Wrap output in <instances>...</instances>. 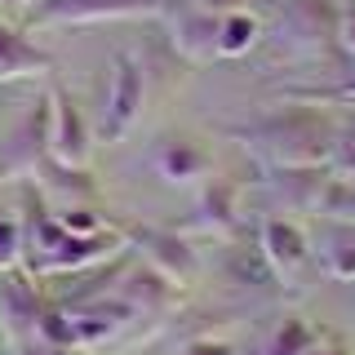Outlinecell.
<instances>
[{
    "label": "cell",
    "instance_id": "22",
    "mask_svg": "<svg viewBox=\"0 0 355 355\" xmlns=\"http://www.w3.org/2000/svg\"><path fill=\"white\" fill-rule=\"evenodd\" d=\"M22 262V222L0 218V271Z\"/></svg>",
    "mask_w": 355,
    "mask_h": 355
},
{
    "label": "cell",
    "instance_id": "2",
    "mask_svg": "<svg viewBox=\"0 0 355 355\" xmlns=\"http://www.w3.org/2000/svg\"><path fill=\"white\" fill-rule=\"evenodd\" d=\"M227 138L244 142L266 169H297V164H329L338 151V125L320 107L297 103L288 111H266L249 125H222Z\"/></svg>",
    "mask_w": 355,
    "mask_h": 355
},
{
    "label": "cell",
    "instance_id": "7",
    "mask_svg": "<svg viewBox=\"0 0 355 355\" xmlns=\"http://www.w3.org/2000/svg\"><path fill=\"white\" fill-rule=\"evenodd\" d=\"M120 236L133 253H142V262L155 266L160 275H169L173 284H191L200 275V258L191 249V240L173 227H129V222H116Z\"/></svg>",
    "mask_w": 355,
    "mask_h": 355
},
{
    "label": "cell",
    "instance_id": "6",
    "mask_svg": "<svg viewBox=\"0 0 355 355\" xmlns=\"http://www.w3.org/2000/svg\"><path fill=\"white\" fill-rule=\"evenodd\" d=\"M27 27H76L107 18H160V0H22Z\"/></svg>",
    "mask_w": 355,
    "mask_h": 355
},
{
    "label": "cell",
    "instance_id": "15",
    "mask_svg": "<svg viewBox=\"0 0 355 355\" xmlns=\"http://www.w3.org/2000/svg\"><path fill=\"white\" fill-rule=\"evenodd\" d=\"M53 58L49 49H40L36 40L22 36V27H9V22H0V85L9 80H27V76H53Z\"/></svg>",
    "mask_w": 355,
    "mask_h": 355
},
{
    "label": "cell",
    "instance_id": "18",
    "mask_svg": "<svg viewBox=\"0 0 355 355\" xmlns=\"http://www.w3.org/2000/svg\"><path fill=\"white\" fill-rule=\"evenodd\" d=\"M258 40H262V22L253 14H244V9H227V14H222L218 58H240V53H249Z\"/></svg>",
    "mask_w": 355,
    "mask_h": 355
},
{
    "label": "cell",
    "instance_id": "25",
    "mask_svg": "<svg viewBox=\"0 0 355 355\" xmlns=\"http://www.w3.org/2000/svg\"><path fill=\"white\" fill-rule=\"evenodd\" d=\"M306 355H347V351H342V347H320V342H315V347H311Z\"/></svg>",
    "mask_w": 355,
    "mask_h": 355
},
{
    "label": "cell",
    "instance_id": "12",
    "mask_svg": "<svg viewBox=\"0 0 355 355\" xmlns=\"http://www.w3.org/2000/svg\"><path fill=\"white\" fill-rule=\"evenodd\" d=\"M116 293L129 302V311L138 320H160V315H169V306L178 302V284L169 275H160L155 266H147V262L133 266V271H120Z\"/></svg>",
    "mask_w": 355,
    "mask_h": 355
},
{
    "label": "cell",
    "instance_id": "11",
    "mask_svg": "<svg viewBox=\"0 0 355 355\" xmlns=\"http://www.w3.org/2000/svg\"><path fill=\"white\" fill-rule=\"evenodd\" d=\"M240 200H244L240 178H209V187L200 191L187 227L200 231V236H214V240H236V231H240Z\"/></svg>",
    "mask_w": 355,
    "mask_h": 355
},
{
    "label": "cell",
    "instance_id": "19",
    "mask_svg": "<svg viewBox=\"0 0 355 355\" xmlns=\"http://www.w3.org/2000/svg\"><path fill=\"white\" fill-rule=\"evenodd\" d=\"M320 342V333L306 324V320H297V315H284V324L266 338V347L262 355H306L311 347Z\"/></svg>",
    "mask_w": 355,
    "mask_h": 355
},
{
    "label": "cell",
    "instance_id": "9",
    "mask_svg": "<svg viewBox=\"0 0 355 355\" xmlns=\"http://www.w3.org/2000/svg\"><path fill=\"white\" fill-rule=\"evenodd\" d=\"M160 18H169L173 31V53L182 62H214L218 58V27L222 14H209V9H196L187 0H160Z\"/></svg>",
    "mask_w": 355,
    "mask_h": 355
},
{
    "label": "cell",
    "instance_id": "21",
    "mask_svg": "<svg viewBox=\"0 0 355 355\" xmlns=\"http://www.w3.org/2000/svg\"><path fill=\"white\" fill-rule=\"evenodd\" d=\"M338 227H342V222H338ZM320 262H324V271L333 275V280H355V227H347L333 244H324Z\"/></svg>",
    "mask_w": 355,
    "mask_h": 355
},
{
    "label": "cell",
    "instance_id": "17",
    "mask_svg": "<svg viewBox=\"0 0 355 355\" xmlns=\"http://www.w3.org/2000/svg\"><path fill=\"white\" fill-rule=\"evenodd\" d=\"M36 191L44 200H53L58 209H67V205H94V200H98V182L85 169H71V164H58V160H44L40 173H36Z\"/></svg>",
    "mask_w": 355,
    "mask_h": 355
},
{
    "label": "cell",
    "instance_id": "8",
    "mask_svg": "<svg viewBox=\"0 0 355 355\" xmlns=\"http://www.w3.org/2000/svg\"><path fill=\"white\" fill-rule=\"evenodd\" d=\"M89 151H94V129H89L80 103L62 80L49 76V160L85 169Z\"/></svg>",
    "mask_w": 355,
    "mask_h": 355
},
{
    "label": "cell",
    "instance_id": "20",
    "mask_svg": "<svg viewBox=\"0 0 355 355\" xmlns=\"http://www.w3.org/2000/svg\"><path fill=\"white\" fill-rule=\"evenodd\" d=\"M315 214H324L329 222H342V227H355V182L351 178H329Z\"/></svg>",
    "mask_w": 355,
    "mask_h": 355
},
{
    "label": "cell",
    "instance_id": "26",
    "mask_svg": "<svg viewBox=\"0 0 355 355\" xmlns=\"http://www.w3.org/2000/svg\"><path fill=\"white\" fill-rule=\"evenodd\" d=\"M0 5H22V0H0Z\"/></svg>",
    "mask_w": 355,
    "mask_h": 355
},
{
    "label": "cell",
    "instance_id": "5",
    "mask_svg": "<svg viewBox=\"0 0 355 355\" xmlns=\"http://www.w3.org/2000/svg\"><path fill=\"white\" fill-rule=\"evenodd\" d=\"M142 98H147V67H142V58L120 49L116 62H111V85L103 98V116H98V138L125 142L129 129L142 116Z\"/></svg>",
    "mask_w": 355,
    "mask_h": 355
},
{
    "label": "cell",
    "instance_id": "1",
    "mask_svg": "<svg viewBox=\"0 0 355 355\" xmlns=\"http://www.w3.org/2000/svg\"><path fill=\"white\" fill-rule=\"evenodd\" d=\"M22 271L36 275V280H67V275H80L89 266L107 262L111 253L125 249L120 227L94 231V236H76L67 231L58 218L49 214V200L40 191H27L22 200Z\"/></svg>",
    "mask_w": 355,
    "mask_h": 355
},
{
    "label": "cell",
    "instance_id": "27",
    "mask_svg": "<svg viewBox=\"0 0 355 355\" xmlns=\"http://www.w3.org/2000/svg\"><path fill=\"white\" fill-rule=\"evenodd\" d=\"M76 355H85V351H76Z\"/></svg>",
    "mask_w": 355,
    "mask_h": 355
},
{
    "label": "cell",
    "instance_id": "4",
    "mask_svg": "<svg viewBox=\"0 0 355 355\" xmlns=\"http://www.w3.org/2000/svg\"><path fill=\"white\" fill-rule=\"evenodd\" d=\"M44 160H49V94L36 98L0 138V182H36Z\"/></svg>",
    "mask_w": 355,
    "mask_h": 355
},
{
    "label": "cell",
    "instance_id": "13",
    "mask_svg": "<svg viewBox=\"0 0 355 355\" xmlns=\"http://www.w3.org/2000/svg\"><path fill=\"white\" fill-rule=\"evenodd\" d=\"M258 244H262L266 262H271L275 280H284V284H293L297 271H302L306 258H311L306 231L297 227V222H288V218H266L262 231H258Z\"/></svg>",
    "mask_w": 355,
    "mask_h": 355
},
{
    "label": "cell",
    "instance_id": "16",
    "mask_svg": "<svg viewBox=\"0 0 355 355\" xmlns=\"http://www.w3.org/2000/svg\"><path fill=\"white\" fill-rule=\"evenodd\" d=\"M155 169H160V178H169V182H196V178H205L214 169V160L187 133H169V138L155 142Z\"/></svg>",
    "mask_w": 355,
    "mask_h": 355
},
{
    "label": "cell",
    "instance_id": "3",
    "mask_svg": "<svg viewBox=\"0 0 355 355\" xmlns=\"http://www.w3.org/2000/svg\"><path fill=\"white\" fill-rule=\"evenodd\" d=\"M342 14L333 0H280L275 5V44L288 58H324L338 49Z\"/></svg>",
    "mask_w": 355,
    "mask_h": 355
},
{
    "label": "cell",
    "instance_id": "14",
    "mask_svg": "<svg viewBox=\"0 0 355 355\" xmlns=\"http://www.w3.org/2000/svg\"><path fill=\"white\" fill-rule=\"evenodd\" d=\"M324 164H297V169H266L262 187L275 200H284V209H297V214H315L320 196H324Z\"/></svg>",
    "mask_w": 355,
    "mask_h": 355
},
{
    "label": "cell",
    "instance_id": "10",
    "mask_svg": "<svg viewBox=\"0 0 355 355\" xmlns=\"http://www.w3.org/2000/svg\"><path fill=\"white\" fill-rule=\"evenodd\" d=\"M40 315H44V297L36 275H27L22 266L0 271V324L14 342L40 338Z\"/></svg>",
    "mask_w": 355,
    "mask_h": 355
},
{
    "label": "cell",
    "instance_id": "24",
    "mask_svg": "<svg viewBox=\"0 0 355 355\" xmlns=\"http://www.w3.org/2000/svg\"><path fill=\"white\" fill-rule=\"evenodd\" d=\"M338 49L355 53V14H347V18H342V31H338Z\"/></svg>",
    "mask_w": 355,
    "mask_h": 355
},
{
    "label": "cell",
    "instance_id": "23",
    "mask_svg": "<svg viewBox=\"0 0 355 355\" xmlns=\"http://www.w3.org/2000/svg\"><path fill=\"white\" fill-rule=\"evenodd\" d=\"M178 355H236L231 342H214V338H200V342H187Z\"/></svg>",
    "mask_w": 355,
    "mask_h": 355
}]
</instances>
